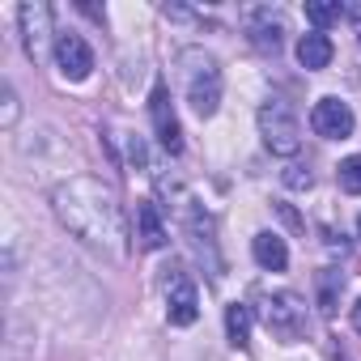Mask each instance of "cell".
<instances>
[{
    "label": "cell",
    "mask_w": 361,
    "mask_h": 361,
    "mask_svg": "<svg viewBox=\"0 0 361 361\" xmlns=\"http://www.w3.org/2000/svg\"><path fill=\"white\" fill-rule=\"evenodd\" d=\"M51 209L60 217V226L68 234H77L90 247L102 251H123V213L115 192L94 174H77L68 183H60L51 192Z\"/></svg>",
    "instance_id": "6da1fadb"
},
{
    "label": "cell",
    "mask_w": 361,
    "mask_h": 361,
    "mask_svg": "<svg viewBox=\"0 0 361 361\" xmlns=\"http://www.w3.org/2000/svg\"><path fill=\"white\" fill-rule=\"evenodd\" d=\"M178 68H183V94H188L192 111L200 119H213L217 106H221V68H217V60L200 47H188L178 56Z\"/></svg>",
    "instance_id": "7a4b0ae2"
},
{
    "label": "cell",
    "mask_w": 361,
    "mask_h": 361,
    "mask_svg": "<svg viewBox=\"0 0 361 361\" xmlns=\"http://www.w3.org/2000/svg\"><path fill=\"white\" fill-rule=\"evenodd\" d=\"M259 136L276 157H293L302 149V123L285 98H268L259 106Z\"/></svg>",
    "instance_id": "3957f363"
},
{
    "label": "cell",
    "mask_w": 361,
    "mask_h": 361,
    "mask_svg": "<svg viewBox=\"0 0 361 361\" xmlns=\"http://www.w3.org/2000/svg\"><path fill=\"white\" fill-rule=\"evenodd\" d=\"M264 323H268V331H276L281 340H298L302 327H306V302H302L293 289L264 293Z\"/></svg>",
    "instance_id": "277c9868"
},
{
    "label": "cell",
    "mask_w": 361,
    "mask_h": 361,
    "mask_svg": "<svg viewBox=\"0 0 361 361\" xmlns=\"http://www.w3.org/2000/svg\"><path fill=\"white\" fill-rule=\"evenodd\" d=\"M18 22H22L26 56L30 60H43L47 47H51V5H43V0H26V5L18 9Z\"/></svg>",
    "instance_id": "5b68a950"
},
{
    "label": "cell",
    "mask_w": 361,
    "mask_h": 361,
    "mask_svg": "<svg viewBox=\"0 0 361 361\" xmlns=\"http://www.w3.org/2000/svg\"><path fill=\"white\" fill-rule=\"evenodd\" d=\"M310 128L323 136V140H348L353 128H357V115L344 98H319L314 111H310Z\"/></svg>",
    "instance_id": "8992f818"
},
{
    "label": "cell",
    "mask_w": 361,
    "mask_h": 361,
    "mask_svg": "<svg viewBox=\"0 0 361 361\" xmlns=\"http://www.w3.org/2000/svg\"><path fill=\"white\" fill-rule=\"evenodd\" d=\"M166 319L174 327H192L200 319V293H196V285L183 272H174L166 281Z\"/></svg>",
    "instance_id": "52a82bcc"
},
{
    "label": "cell",
    "mask_w": 361,
    "mask_h": 361,
    "mask_svg": "<svg viewBox=\"0 0 361 361\" xmlns=\"http://www.w3.org/2000/svg\"><path fill=\"white\" fill-rule=\"evenodd\" d=\"M56 64H60L64 81H85L94 73V51L81 35L64 30V35H56Z\"/></svg>",
    "instance_id": "ba28073f"
},
{
    "label": "cell",
    "mask_w": 361,
    "mask_h": 361,
    "mask_svg": "<svg viewBox=\"0 0 361 361\" xmlns=\"http://www.w3.org/2000/svg\"><path fill=\"white\" fill-rule=\"evenodd\" d=\"M149 115H153V132H157L161 149L166 153H183V132H178V119H174V106H170V90L166 85H153Z\"/></svg>",
    "instance_id": "9c48e42d"
},
{
    "label": "cell",
    "mask_w": 361,
    "mask_h": 361,
    "mask_svg": "<svg viewBox=\"0 0 361 361\" xmlns=\"http://www.w3.org/2000/svg\"><path fill=\"white\" fill-rule=\"evenodd\" d=\"M136 243H140V251H161L170 243V230H166V221H161L153 200L136 204Z\"/></svg>",
    "instance_id": "30bf717a"
},
{
    "label": "cell",
    "mask_w": 361,
    "mask_h": 361,
    "mask_svg": "<svg viewBox=\"0 0 361 361\" xmlns=\"http://www.w3.org/2000/svg\"><path fill=\"white\" fill-rule=\"evenodd\" d=\"M247 30H251V43H255V47H264V51H281V35H285L281 13H272V9H255V13H247Z\"/></svg>",
    "instance_id": "8fae6325"
},
{
    "label": "cell",
    "mask_w": 361,
    "mask_h": 361,
    "mask_svg": "<svg viewBox=\"0 0 361 361\" xmlns=\"http://www.w3.org/2000/svg\"><path fill=\"white\" fill-rule=\"evenodd\" d=\"M251 255H255V264H259L264 272H285V268H289V247H285L281 234H268V230L255 234Z\"/></svg>",
    "instance_id": "7c38bea8"
},
{
    "label": "cell",
    "mask_w": 361,
    "mask_h": 361,
    "mask_svg": "<svg viewBox=\"0 0 361 361\" xmlns=\"http://www.w3.org/2000/svg\"><path fill=\"white\" fill-rule=\"evenodd\" d=\"M331 56H336V47H331V39L327 35H302V43H298V64L302 68H310V73H319V68H327L331 64Z\"/></svg>",
    "instance_id": "4fadbf2b"
},
{
    "label": "cell",
    "mask_w": 361,
    "mask_h": 361,
    "mask_svg": "<svg viewBox=\"0 0 361 361\" xmlns=\"http://www.w3.org/2000/svg\"><path fill=\"white\" fill-rule=\"evenodd\" d=\"M226 331H230V344L234 348H247V340H251V306L230 302L226 306Z\"/></svg>",
    "instance_id": "5bb4252c"
},
{
    "label": "cell",
    "mask_w": 361,
    "mask_h": 361,
    "mask_svg": "<svg viewBox=\"0 0 361 361\" xmlns=\"http://www.w3.org/2000/svg\"><path fill=\"white\" fill-rule=\"evenodd\" d=\"M344 18V5H336V0H331V5H327V0H310V5H306V22L323 35L331 22H340Z\"/></svg>",
    "instance_id": "9a60e30c"
},
{
    "label": "cell",
    "mask_w": 361,
    "mask_h": 361,
    "mask_svg": "<svg viewBox=\"0 0 361 361\" xmlns=\"http://www.w3.org/2000/svg\"><path fill=\"white\" fill-rule=\"evenodd\" d=\"M336 178H340V192L361 196V153L344 157V161H340V170H336Z\"/></svg>",
    "instance_id": "2e32d148"
},
{
    "label": "cell",
    "mask_w": 361,
    "mask_h": 361,
    "mask_svg": "<svg viewBox=\"0 0 361 361\" xmlns=\"http://www.w3.org/2000/svg\"><path fill=\"white\" fill-rule=\"evenodd\" d=\"M285 183H289V188H310L314 178H310V170H302V166H289V170H285Z\"/></svg>",
    "instance_id": "e0dca14e"
},
{
    "label": "cell",
    "mask_w": 361,
    "mask_h": 361,
    "mask_svg": "<svg viewBox=\"0 0 361 361\" xmlns=\"http://www.w3.org/2000/svg\"><path fill=\"white\" fill-rule=\"evenodd\" d=\"M18 123V94H13V85H5V128H13Z\"/></svg>",
    "instance_id": "ac0fdd59"
},
{
    "label": "cell",
    "mask_w": 361,
    "mask_h": 361,
    "mask_svg": "<svg viewBox=\"0 0 361 361\" xmlns=\"http://www.w3.org/2000/svg\"><path fill=\"white\" fill-rule=\"evenodd\" d=\"M353 327H357V331H361V298H357V302H353Z\"/></svg>",
    "instance_id": "d6986e66"
},
{
    "label": "cell",
    "mask_w": 361,
    "mask_h": 361,
    "mask_svg": "<svg viewBox=\"0 0 361 361\" xmlns=\"http://www.w3.org/2000/svg\"><path fill=\"white\" fill-rule=\"evenodd\" d=\"M357 234H361V217H357Z\"/></svg>",
    "instance_id": "ffe728a7"
},
{
    "label": "cell",
    "mask_w": 361,
    "mask_h": 361,
    "mask_svg": "<svg viewBox=\"0 0 361 361\" xmlns=\"http://www.w3.org/2000/svg\"><path fill=\"white\" fill-rule=\"evenodd\" d=\"M357 43H361V35H357Z\"/></svg>",
    "instance_id": "44dd1931"
}]
</instances>
